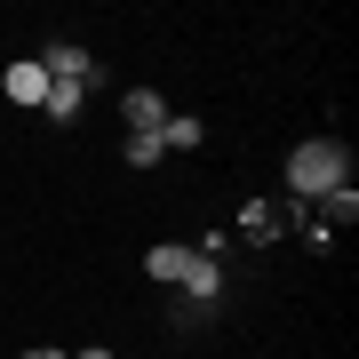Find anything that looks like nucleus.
<instances>
[{
  "instance_id": "obj_1",
  "label": "nucleus",
  "mask_w": 359,
  "mask_h": 359,
  "mask_svg": "<svg viewBox=\"0 0 359 359\" xmlns=\"http://www.w3.org/2000/svg\"><path fill=\"white\" fill-rule=\"evenodd\" d=\"M344 184H351V152H344L335 136H311V144H295V152H287V192H295V208L344 192Z\"/></svg>"
},
{
  "instance_id": "obj_2",
  "label": "nucleus",
  "mask_w": 359,
  "mask_h": 359,
  "mask_svg": "<svg viewBox=\"0 0 359 359\" xmlns=\"http://www.w3.org/2000/svg\"><path fill=\"white\" fill-rule=\"evenodd\" d=\"M144 271H152L160 287L192 295V304H216V295H224V264H208L200 248H176V240H160L152 256H144Z\"/></svg>"
},
{
  "instance_id": "obj_3",
  "label": "nucleus",
  "mask_w": 359,
  "mask_h": 359,
  "mask_svg": "<svg viewBox=\"0 0 359 359\" xmlns=\"http://www.w3.org/2000/svg\"><path fill=\"white\" fill-rule=\"evenodd\" d=\"M40 72H48V80H72V88H96L88 48H72V40H48V48H40Z\"/></svg>"
},
{
  "instance_id": "obj_4",
  "label": "nucleus",
  "mask_w": 359,
  "mask_h": 359,
  "mask_svg": "<svg viewBox=\"0 0 359 359\" xmlns=\"http://www.w3.org/2000/svg\"><path fill=\"white\" fill-rule=\"evenodd\" d=\"M120 120H128V136H160L168 128V96L160 88H128L120 96Z\"/></svg>"
},
{
  "instance_id": "obj_5",
  "label": "nucleus",
  "mask_w": 359,
  "mask_h": 359,
  "mask_svg": "<svg viewBox=\"0 0 359 359\" xmlns=\"http://www.w3.org/2000/svg\"><path fill=\"white\" fill-rule=\"evenodd\" d=\"M0 96H8V104H40V96H48V72H40V56H16V65L0 72Z\"/></svg>"
},
{
  "instance_id": "obj_6",
  "label": "nucleus",
  "mask_w": 359,
  "mask_h": 359,
  "mask_svg": "<svg viewBox=\"0 0 359 359\" xmlns=\"http://www.w3.org/2000/svg\"><path fill=\"white\" fill-rule=\"evenodd\" d=\"M280 224H287V216H280L271 200H248V208H240V240H248V248H271V240H280Z\"/></svg>"
},
{
  "instance_id": "obj_7",
  "label": "nucleus",
  "mask_w": 359,
  "mask_h": 359,
  "mask_svg": "<svg viewBox=\"0 0 359 359\" xmlns=\"http://www.w3.org/2000/svg\"><path fill=\"white\" fill-rule=\"evenodd\" d=\"M200 136H208V128H200L192 112H168V128H160V152H192Z\"/></svg>"
},
{
  "instance_id": "obj_8",
  "label": "nucleus",
  "mask_w": 359,
  "mask_h": 359,
  "mask_svg": "<svg viewBox=\"0 0 359 359\" xmlns=\"http://www.w3.org/2000/svg\"><path fill=\"white\" fill-rule=\"evenodd\" d=\"M40 112H48L56 128H65V120H80V88H72V80H48V96H40Z\"/></svg>"
},
{
  "instance_id": "obj_9",
  "label": "nucleus",
  "mask_w": 359,
  "mask_h": 359,
  "mask_svg": "<svg viewBox=\"0 0 359 359\" xmlns=\"http://www.w3.org/2000/svg\"><path fill=\"white\" fill-rule=\"evenodd\" d=\"M208 320H216V304H192V295L168 304V327H176V335H192V327H208Z\"/></svg>"
},
{
  "instance_id": "obj_10",
  "label": "nucleus",
  "mask_w": 359,
  "mask_h": 359,
  "mask_svg": "<svg viewBox=\"0 0 359 359\" xmlns=\"http://www.w3.org/2000/svg\"><path fill=\"white\" fill-rule=\"evenodd\" d=\"M311 208H320V224L335 231V224H351V216H359V192L344 184V192H327V200H311Z\"/></svg>"
},
{
  "instance_id": "obj_11",
  "label": "nucleus",
  "mask_w": 359,
  "mask_h": 359,
  "mask_svg": "<svg viewBox=\"0 0 359 359\" xmlns=\"http://www.w3.org/2000/svg\"><path fill=\"white\" fill-rule=\"evenodd\" d=\"M120 160H128V168H152V160H168V152H160V136H128Z\"/></svg>"
},
{
  "instance_id": "obj_12",
  "label": "nucleus",
  "mask_w": 359,
  "mask_h": 359,
  "mask_svg": "<svg viewBox=\"0 0 359 359\" xmlns=\"http://www.w3.org/2000/svg\"><path fill=\"white\" fill-rule=\"evenodd\" d=\"M16 359H72V351H48V344H32V351H16Z\"/></svg>"
},
{
  "instance_id": "obj_13",
  "label": "nucleus",
  "mask_w": 359,
  "mask_h": 359,
  "mask_svg": "<svg viewBox=\"0 0 359 359\" xmlns=\"http://www.w3.org/2000/svg\"><path fill=\"white\" fill-rule=\"evenodd\" d=\"M72 359H112V351H104V344H88V351H72Z\"/></svg>"
}]
</instances>
